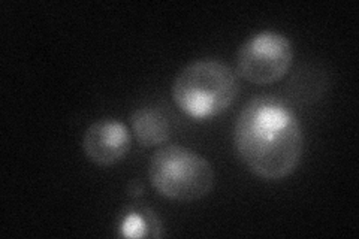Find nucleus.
<instances>
[{
  "label": "nucleus",
  "mask_w": 359,
  "mask_h": 239,
  "mask_svg": "<svg viewBox=\"0 0 359 239\" xmlns=\"http://www.w3.org/2000/svg\"><path fill=\"white\" fill-rule=\"evenodd\" d=\"M327 87V78L320 71H314L313 67L304 71H298L289 83L290 97L301 104H311L318 100L325 93Z\"/></svg>",
  "instance_id": "nucleus-7"
},
{
  "label": "nucleus",
  "mask_w": 359,
  "mask_h": 239,
  "mask_svg": "<svg viewBox=\"0 0 359 239\" xmlns=\"http://www.w3.org/2000/svg\"><path fill=\"white\" fill-rule=\"evenodd\" d=\"M130 150V135L125 124L116 120H100L90 124L83 136V151L97 166H112Z\"/></svg>",
  "instance_id": "nucleus-5"
},
{
  "label": "nucleus",
  "mask_w": 359,
  "mask_h": 239,
  "mask_svg": "<svg viewBox=\"0 0 359 239\" xmlns=\"http://www.w3.org/2000/svg\"><path fill=\"white\" fill-rule=\"evenodd\" d=\"M233 146L250 172L278 181L298 169L304 154V132L283 100L259 96L247 102L238 114Z\"/></svg>",
  "instance_id": "nucleus-1"
},
{
  "label": "nucleus",
  "mask_w": 359,
  "mask_h": 239,
  "mask_svg": "<svg viewBox=\"0 0 359 239\" xmlns=\"http://www.w3.org/2000/svg\"><path fill=\"white\" fill-rule=\"evenodd\" d=\"M149 179L166 199L195 202L212 191L216 174L204 156L182 145H162L149 162Z\"/></svg>",
  "instance_id": "nucleus-3"
},
{
  "label": "nucleus",
  "mask_w": 359,
  "mask_h": 239,
  "mask_svg": "<svg viewBox=\"0 0 359 239\" xmlns=\"http://www.w3.org/2000/svg\"><path fill=\"white\" fill-rule=\"evenodd\" d=\"M128 191H129V196L140 198V196H142V193H144V186H142L141 181L133 179V181H130V183H129Z\"/></svg>",
  "instance_id": "nucleus-9"
},
{
  "label": "nucleus",
  "mask_w": 359,
  "mask_h": 239,
  "mask_svg": "<svg viewBox=\"0 0 359 239\" xmlns=\"http://www.w3.org/2000/svg\"><path fill=\"white\" fill-rule=\"evenodd\" d=\"M161 224L157 221V217L154 215V212H151L150 210L144 208V211H132L128 214L126 220L123 221V227L121 231L126 236H147L150 235L149 231H151V236H161L159 233Z\"/></svg>",
  "instance_id": "nucleus-8"
},
{
  "label": "nucleus",
  "mask_w": 359,
  "mask_h": 239,
  "mask_svg": "<svg viewBox=\"0 0 359 239\" xmlns=\"http://www.w3.org/2000/svg\"><path fill=\"white\" fill-rule=\"evenodd\" d=\"M294 63V47L283 33L265 30L247 39L237 53V75L255 86H271Z\"/></svg>",
  "instance_id": "nucleus-4"
},
{
  "label": "nucleus",
  "mask_w": 359,
  "mask_h": 239,
  "mask_svg": "<svg viewBox=\"0 0 359 239\" xmlns=\"http://www.w3.org/2000/svg\"><path fill=\"white\" fill-rule=\"evenodd\" d=\"M237 72L216 59H201L178 72L172 84V99L186 116L208 120L226 112L237 100Z\"/></svg>",
  "instance_id": "nucleus-2"
},
{
  "label": "nucleus",
  "mask_w": 359,
  "mask_h": 239,
  "mask_svg": "<svg viewBox=\"0 0 359 239\" xmlns=\"http://www.w3.org/2000/svg\"><path fill=\"white\" fill-rule=\"evenodd\" d=\"M135 139L145 148L162 146L174 133V118L159 107H140L130 116Z\"/></svg>",
  "instance_id": "nucleus-6"
}]
</instances>
